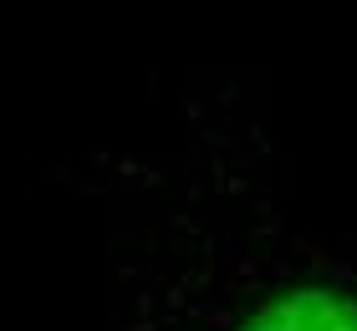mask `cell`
Wrapping results in <instances>:
<instances>
[{"mask_svg":"<svg viewBox=\"0 0 357 331\" xmlns=\"http://www.w3.org/2000/svg\"><path fill=\"white\" fill-rule=\"evenodd\" d=\"M169 158H112L107 331H357V250L291 199L286 163L235 102L189 97Z\"/></svg>","mask_w":357,"mask_h":331,"instance_id":"obj_1","label":"cell"}]
</instances>
